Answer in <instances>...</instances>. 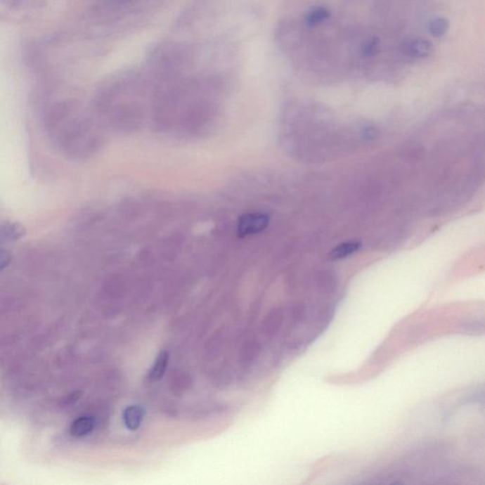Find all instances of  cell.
Wrapping results in <instances>:
<instances>
[{
	"label": "cell",
	"instance_id": "11",
	"mask_svg": "<svg viewBox=\"0 0 485 485\" xmlns=\"http://www.w3.org/2000/svg\"><path fill=\"white\" fill-rule=\"evenodd\" d=\"M462 402L463 404H485V385L465 395Z\"/></svg>",
	"mask_w": 485,
	"mask_h": 485
},
{
	"label": "cell",
	"instance_id": "8",
	"mask_svg": "<svg viewBox=\"0 0 485 485\" xmlns=\"http://www.w3.org/2000/svg\"><path fill=\"white\" fill-rule=\"evenodd\" d=\"M361 249V242L358 241H349L342 242L335 247L331 252L329 253V257L331 260H342L353 255L354 253L358 252Z\"/></svg>",
	"mask_w": 485,
	"mask_h": 485
},
{
	"label": "cell",
	"instance_id": "6",
	"mask_svg": "<svg viewBox=\"0 0 485 485\" xmlns=\"http://www.w3.org/2000/svg\"><path fill=\"white\" fill-rule=\"evenodd\" d=\"M95 420L91 416H80L70 425V434L75 437H83L93 432Z\"/></svg>",
	"mask_w": 485,
	"mask_h": 485
},
{
	"label": "cell",
	"instance_id": "13",
	"mask_svg": "<svg viewBox=\"0 0 485 485\" xmlns=\"http://www.w3.org/2000/svg\"><path fill=\"white\" fill-rule=\"evenodd\" d=\"M13 256L9 250H2L1 252V269L4 271L12 261Z\"/></svg>",
	"mask_w": 485,
	"mask_h": 485
},
{
	"label": "cell",
	"instance_id": "1",
	"mask_svg": "<svg viewBox=\"0 0 485 485\" xmlns=\"http://www.w3.org/2000/svg\"><path fill=\"white\" fill-rule=\"evenodd\" d=\"M155 91V89H154ZM152 89L146 76L127 70L111 76L101 84L93 110L103 127L118 132L140 129L151 116Z\"/></svg>",
	"mask_w": 485,
	"mask_h": 485
},
{
	"label": "cell",
	"instance_id": "4",
	"mask_svg": "<svg viewBox=\"0 0 485 485\" xmlns=\"http://www.w3.org/2000/svg\"><path fill=\"white\" fill-rule=\"evenodd\" d=\"M143 419L144 410L138 405L128 406L122 413V422L124 427L131 432L138 429Z\"/></svg>",
	"mask_w": 485,
	"mask_h": 485
},
{
	"label": "cell",
	"instance_id": "7",
	"mask_svg": "<svg viewBox=\"0 0 485 485\" xmlns=\"http://www.w3.org/2000/svg\"><path fill=\"white\" fill-rule=\"evenodd\" d=\"M458 330H459L460 333L468 335V336H481V335H485V318H468V320L460 323Z\"/></svg>",
	"mask_w": 485,
	"mask_h": 485
},
{
	"label": "cell",
	"instance_id": "2",
	"mask_svg": "<svg viewBox=\"0 0 485 485\" xmlns=\"http://www.w3.org/2000/svg\"><path fill=\"white\" fill-rule=\"evenodd\" d=\"M43 124L48 141L67 159H91L105 143V127L96 113L78 101L53 103L44 113Z\"/></svg>",
	"mask_w": 485,
	"mask_h": 485
},
{
	"label": "cell",
	"instance_id": "10",
	"mask_svg": "<svg viewBox=\"0 0 485 485\" xmlns=\"http://www.w3.org/2000/svg\"><path fill=\"white\" fill-rule=\"evenodd\" d=\"M405 48L406 53L415 58H425L432 53V44L423 39L410 41Z\"/></svg>",
	"mask_w": 485,
	"mask_h": 485
},
{
	"label": "cell",
	"instance_id": "12",
	"mask_svg": "<svg viewBox=\"0 0 485 485\" xmlns=\"http://www.w3.org/2000/svg\"><path fill=\"white\" fill-rule=\"evenodd\" d=\"M446 29H448V25L443 18H435L429 23V31L436 37H441L445 34Z\"/></svg>",
	"mask_w": 485,
	"mask_h": 485
},
{
	"label": "cell",
	"instance_id": "3",
	"mask_svg": "<svg viewBox=\"0 0 485 485\" xmlns=\"http://www.w3.org/2000/svg\"><path fill=\"white\" fill-rule=\"evenodd\" d=\"M269 223L268 215L263 214H249L240 217L237 225V233L240 237H246L261 233L266 230Z\"/></svg>",
	"mask_w": 485,
	"mask_h": 485
},
{
	"label": "cell",
	"instance_id": "9",
	"mask_svg": "<svg viewBox=\"0 0 485 485\" xmlns=\"http://www.w3.org/2000/svg\"><path fill=\"white\" fill-rule=\"evenodd\" d=\"M26 234L25 228L18 223L4 221L1 224V238L4 242H15Z\"/></svg>",
	"mask_w": 485,
	"mask_h": 485
},
{
	"label": "cell",
	"instance_id": "5",
	"mask_svg": "<svg viewBox=\"0 0 485 485\" xmlns=\"http://www.w3.org/2000/svg\"><path fill=\"white\" fill-rule=\"evenodd\" d=\"M169 359H170V353L167 350H162L160 351L156 359H155L154 364L149 370L148 378L151 382H157L162 380L163 375H165L166 370H167Z\"/></svg>",
	"mask_w": 485,
	"mask_h": 485
}]
</instances>
